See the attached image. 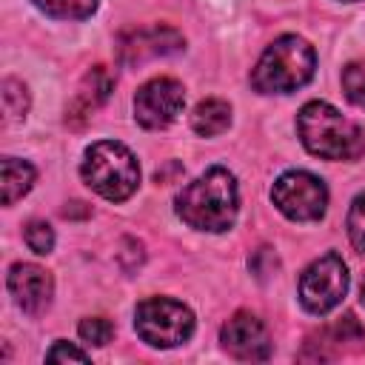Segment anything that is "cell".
<instances>
[{
    "label": "cell",
    "mask_w": 365,
    "mask_h": 365,
    "mask_svg": "<svg viewBox=\"0 0 365 365\" xmlns=\"http://www.w3.org/2000/svg\"><path fill=\"white\" fill-rule=\"evenodd\" d=\"M274 205L294 222H314L328 208V188L308 171H285L271 188Z\"/></svg>",
    "instance_id": "8992f818"
},
{
    "label": "cell",
    "mask_w": 365,
    "mask_h": 365,
    "mask_svg": "<svg viewBox=\"0 0 365 365\" xmlns=\"http://www.w3.org/2000/svg\"><path fill=\"white\" fill-rule=\"evenodd\" d=\"M237 180L225 168H208L177 194V214L197 231H228L237 220Z\"/></svg>",
    "instance_id": "6da1fadb"
},
{
    "label": "cell",
    "mask_w": 365,
    "mask_h": 365,
    "mask_svg": "<svg viewBox=\"0 0 365 365\" xmlns=\"http://www.w3.org/2000/svg\"><path fill=\"white\" fill-rule=\"evenodd\" d=\"M342 88H345V97L365 108V60H356V63H348L342 68Z\"/></svg>",
    "instance_id": "ac0fdd59"
},
{
    "label": "cell",
    "mask_w": 365,
    "mask_h": 365,
    "mask_svg": "<svg viewBox=\"0 0 365 365\" xmlns=\"http://www.w3.org/2000/svg\"><path fill=\"white\" fill-rule=\"evenodd\" d=\"M46 359H48V362H68V359H71V362H88V354L60 339V342H54V345L46 351Z\"/></svg>",
    "instance_id": "7402d4cb"
},
{
    "label": "cell",
    "mask_w": 365,
    "mask_h": 365,
    "mask_svg": "<svg viewBox=\"0 0 365 365\" xmlns=\"http://www.w3.org/2000/svg\"><path fill=\"white\" fill-rule=\"evenodd\" d=\"M359 351H365V331L354 314H345L342 319L319 328L305 342V351L299 354V359H339Z\"/></svg>",
    "instance_id": "8fae6325"
},
{
    "label": "cell",
    "mask_w": 365,
    "mask_h": 365,
    "mask_svg": "<svg viewBox=\"0 0 365 365\" xmlns=\"http://www.w3.org/2000/svg\"><path fill=\"white\" fill-rule=\"evenodd\" d=\"M222 348L240 362H265L271 356V336L262 319L248 311L234 314L220 331Z\"/></svg>",
    "instance_id": "30bf717a"
},
{
    "label": "cell",
    "mask_w": 365,
    "mask_h": 365,
    "mask_svg": "<svg viewBox=\"0 0 365 365\" xmlns=\"http://www.w3.org/2000/svg\"><path fill=\"white\" fill-rule=\"evenodd\" d=\"M40 11L60 17V20H86L97 11L100 0H31Z\"/></svg>",
    "instance_id": "2e32d148"
},
{
    "label": "cell",
    "mask_w": 365,
    "mask_h": 365,
    "mask_svg": "<svg viewBox=\"0 0 365 365\" xmlns=\"http://www.w3.org/2000/svg\"><path fill=\"white\" fill-rule=\"evenodd\" d=\"M80 174L91 191H97L111 202L128 200L140 185L137 157L123 143H114V140L94 143L83 157Z\"/></svg>",
    "instance_id": "277c9868"
},
{
    "label": "cell",
    "mask_w": 365,
    "mask_h": 365,
    "mask_svg": "<svg viewBox=\"0 0 365 365\" xmlns=\"http://www.w3.org/2000/svg\"><path fill=\"white\" fill-rule=\"evenodd\" d=\"M348 237H351L354 248L359 254H365V194H359L351 202V211H348Z\"/></svg>",
    "instance_id": "ffe728a7"
},
{
    "label": "cell",
    "mask_w": 365,
    "mask_h": 365,
    "mask_svg": "<svg viewBox=\"0 0 365 365\" xmlns=\"http://www.w3.org/2000/svg\"><path fill=\"white\" fill-rule=\"evenodd\" d=\"M185 40L177 29L171 26H145V29H131L120 34L117 40V57L123 66H140L154 57H168L182 51Z\"/></svg>",
    "instance_id": "9c48e42d"
},
{
    "label": "cell",
    "mask_w": 365,
    "mask_h": 365,
    "mask_svg": "<svg viewBox=\"0 0 365 365\" xmlns=\"http://www.w3.org/2000/svg\"><path fill=\"white\" fill-rule=\"evenodd\" d=\"M26 245L34 254H48L54 248V231H51V225L43 222V220H31L26 225Z\"/></svg>",
    "instance_id": "44dd1931"
},
{
    "label": "cell",
    "mask_w": 365,
    "mask_h": 365,
    "mask_svg": "<svg viewBox=\"0 0 365 365\" xmlns=\"http://www.w3.org/2000/svg\"><path fill=\"white\" fill-rule=\"evenodd\" d=\"M0 171H3V205H14L34 185V177H37L34 165L17 157H3Z\"/></svg>",
    "instance_id": "5bb4252c"
},
{
    "label": "cell",
    "mask_w": 365,
    "mask_h": 365,
    "mask_svg": "<svg viewBox=\"0 0 365 365\" xmlns=\"http://www.w3.org/2000/svg\"><path fill=\"white\" fill-rule=\"evenodd\" d=\"M111 91H114V77H111V71L106 66H94L91 71H86V77L80 80V88H77L68 111H66V123L80 128L108 100Z\"/></svg>",
    "instance_id": "4fadbf2b"
},
{
    "label": "cell",
    "mask_w": 365,
    "mask_h": 365,
    "mask_svg": "<svg viewBox=\"0 0 365 365\" xmlns=\"http://www.w3.org/2000/svg\"><path fill=\"white\" fill-rule=\"evenodd\" d=\"M348 291V268L339 254L314 259L299 277V302L311 314H328L342 302Z\"/></svg>",
    "instance_id": "52a82bcc"
},
{
    "label": "cell",
    "mask_w": 365,
    "mask_h": 365,
    "mask_svg": "<svg viewBox=\"0 0 365 365\" xmlns=\"http://www.w3.org/2000/svg\"><path fill=\"white\" fill-rule=\"evenodd\" d=\"M314 48L302 37L285 34L262 51L257 68L251 71V83L262 94H288L314 77Z\"/></svg>",
    "instance_id": "3957f363"
},
{
    "label": "cell",
    "mask_w": 365,
    "mask_h": 365,
    "mask_svg": "<svg viewBox=\"0 0 365 365\" xmlns=\"http://www.w3.org/2000/svg\"><path fill=\"white\" fill-rule=\"evenodd\" d=\"M9 294L26 314H43L54 294L51 274L34 262H17L9 271Z\"/></svg>",
    "instance_id": "7c38bea8"
},
{
    "label": "cell",
    "mask_w": 365,
    "mask_h": 365,
    "mask_svg": "<svg viewBox=\"0 0 365 365\" xmlns=\"http://www.w3.org/2000/svg\"><path fill=\"white\" fill-rule=\"evenodd\" d=\"M297 131L302 145L322 160H356L365 154V134L356 123L342 117L334 106L314 100L297 114Z\"/></svg>",
    "instance_id": "7a4b0ae2"
},
{
    "label": "cell",
    "mask_w": 365,
    "mask_h": 365,
    "mask_svg": "<svg viewBox=\"0 0 365 365\" xmlns=\"http://www.w3.org/2000/svg\"><path fill=\"white\" fill-rule=\"evenodd\" d=\"M80 336H83V342H88V345H108L111 342V336H114V325L106 319V317H86L83 322H80Z\"/></svg>",
    "instance_id": "d6986e66"
},
{
    "label": "cell",
    "mask_w": 365,
    "mask_h": 365,
    "mask_svg": "<svg viewBox=\"0 0 365 365\" xmlns=\"http://www.w3.org/2000/svg\"><path fill=\"white\" fill-rule=\"evenodd\" d=\"M231 125V106L225 100H202L191 114V128L200 137H217Z\"/></svg>",
    "instance_id": "9a60e30c"
},
{
    "label": "cell",
    "mask_w": 365,
    "mask_h": 365,
    "mask_svg": "<svg viewBox=\"0 0 365 365\" xmlns=\"http://www.w3.org/2000/svg\"><path fill=\"white\" fill-rule=\"evenodd\" d=\"M362 305H365V279H362Z\"/></svg>",
    "instance_id": "603a6c76"
},
{
    "label": "cell",
    "mask_w": 365,
    "mask_h": 365,
    "mask_svg": "<svg viewBox=\"0 0 365 365\" xmlns=\"http://www.w3.org/2000/svg\"><path fill=\"white\" fill-rule=\"evenodd\" d=\"M185 106V91L182 83L174 77H154L145 86L137 88L134 94V117L143 128H165L177 120V114Z\"/></svg>",
    "instance_id": "ba28073f"
},
{
    "label": "cell",
    "mask_w": 365,
    "mask_h": 365,
    "mask_svg": "<svg viewBox=\"0 0 365 365\" xmlns=\"http://www.w3.org/2000/svg\"><path fill=\"white\" fill-rule=\"evenodd\" d=\"M29 111V91L20 80H3V114H6V123H14V120H23Z\"/></svg>",
    "instance_id": "e0dca14e"
},
{
    "label": "cell",
    "mask_w": 365,
    "mask_h": 365,
    "mask_svg": "<svg viewBox=\"0 0 365 365\" xmlns=\"http://www.w3.org/2000/svg\"><path fill=\"white\" fill-rule=\"evenodd\" d=\"M134 328L143 342L154 348H174L194 334V314L177 299L148 297L134 311Z\"/></svg>",
    "instance_id": "5b68a950"
}]
</instances>
